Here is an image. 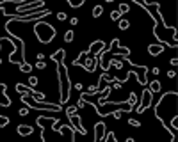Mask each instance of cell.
Masks as SVG:
<instances>
[{"instance_id": "cell-32", "label": "cell", "mask_w": 178, "mask_h": 142, "mask_svg": "<svg viewBox=\"0 0 178 142\" xmlns=\"http://www.w3.org/2000/svg\"><path fill=\"white\" fill-rule=\"evenodd\" d=\"M38 82H39V80H38V77H30V78H29V85H30V87L38 85Z\"/></svg>"}, {"instance_id": "cell-9", "label": "cell", "mask_w": 178, "mask_h": 142, "mask_svg": "<svg viewBox=\"0 0 178 142\" xmlns=\"http://www.w3.org/2000/svg\"><path fill=\"white\" fill-rule=\"evenodd\" d=\"M96 68H98V60H96V55H87V59H86V62H84V71H87V73H93V71H96Z\"/></svg>"}, {"instance_id": "cell-12", "label": "cell", "mask_w": 178, "mask_h": 142, "mask_svg": "<svg viewBox=\"0 0 178 142\" xmlns=\"http://www.w3.org/2000/svg\"><path fill=\"white\" fill-rule=\"evenodd\" d=\"M162 52H164V44H160V43L148 44V53H150L151 57H157V55H160Z\"/></svg>"}, {"instance_id": "cell-43", "label": "cell", "mask_w": 178, "mask_h": 142, "mask_svg": "<svg viewBox=\"0 0 178 142\" xmlns=\"http://www.w3.org/2000/svg\"><path fill=\"white\" fill-rule=\"evenodd\" d=\"M36 59H38V60H43L45 55H43V53H38V55H36Z\"/></svg>"}, {"instance_id": "cell-14", "label": "cell", "mask_w": 178, "mask_h": 142, "mask_svg": "<svg viewBox=\"0 0 178 142\" xmlns=\"http://www.w3.org/2000/svg\"><path fill=\"white\" fill-rule=\"evenodd\" d=\"M111 91H112V87H111V85H103V87H102V91L98 93L100 96H98V99H96V103H100V101H103V99H107V98H109Z\"/></svg>"}, {"instance_id": "cell-2", "label": "cell", "mask_w": 178, "mask_h": 142, "mask_svg": "<svg viewBox=\"0 0 178 142\" xmlns=\"http://www.w3.org/2000/svg\"><path fill=\"white\" fill-rule=\"evenodd\" d=\"M34 34H36V38H38L39 43L50 44L52 41H54V38L57 36V30L52 27L50 23L43 22V18H41V20H36V25H34Z\"/></svg>"}, {"instance_id": "cell-38", "label": "cell", "mask_w": 178, "mask_h": 142, "mask_svg": "<svg viewBox=\"0 0 178 142\" xmlns=\"http://www.w3.org/2000/svg\"><path fill=\"white\" fill-rule=\"evenodd\" d=\"M77 23H78V18H75V16H73V18H70V25H73V27H75Z\"/></svg>"}, {"instance_id": "cell-6", "label": "cell", "mask_w": 178, "mask_h": 142, "mask_svg": "<svg viewBox=\"0 0 178 142\" xmlns=\"http://www.w3.org/2000/svg\"><path fill=\"white\" fill-rule=\"evenodd\" d=\"M36 123H38V126L41 128V139L45 140L46 124H48V123H57V124H59V117H55V115H39L38 119H36Z\"/></svg>"}, {"instance_id": "cell-17", "label": "cell", "mask_w": 178, "mask_h": 142, "mask_svg": "<svg viewBox=\"0 0 178 142\" xmlns=\"http://www.w3.org/2000/svg\"><path fill=\"white\" fill-rule=\"evenodd\" d=\"M148 85H150L148 89H150L151 93H159V91L162 89V84L159 82V80H153V82H148Z\"/></svg>"}, {"instance_id": "cell-29", "label": "cell", "mask_w": 178, "mask_h": 142, "mask_svg": "<svg viewBox=\"0 0 178 142\" xmlns=\"http://www.w3.org/2000/svg\"><path fill=\"white\" fill-rule=\"evenodd\" d=\"M119 18H121V13H119V11H112L111 13V20H112V22H118Z\"/></svg>"}, {"instance_id": "cell-22", "label": "cell", "mask_w": 178, "mask_h": 142, "mask_svg": "<svg viewBox=\"0 0 178 142\" xmlns=\"http://www.w3.org/2000/svg\"><path fill=\"white\" fill-rule=\"evenodd\" d=\"M109 140H114V142L118 140L116 135H114V131H105V135H103V140L102 142H109Z\"/></svg>"}, {"instance_id": "cell-19", "label": "cell", "mask_w": 178, "mask_h": 142, "mask_svg": "<svg viewBox=\"0 0 178 142\" xmlns=\"http://www.w3.org/2000/svg\"><path fill=\"white\" fill-rule=\"evenodd\" d=\"M73 39H75V32H73V28H68L64 34V43H73Z\"/></svg>"}, {"instance_id": "cell-21", "label": "cell", "mask_w": 178, "mask_h": 142, "mask_svg": "<svg viewBox=\"0 0 178 142\" xmlns=\"http://www.w3.org/2000/svg\"><path fill=\"white\" fill-rule=\"evenodd\" d=\"M18 68H20V71H22V73H30V71H32V66L29 64V62H20V64H18Z\"/></svg>"}, {"instance_id": "cell-13", "label": "cell", "mask_w": 178, "mask_h": 142, "mask_svg": "<svg viewBox=\"0 0 178 142\" xmlns=\"http://www.w3.org/2000/svg\"><path fill=\"white\" fill-rule=\"evenodd\" d=\"M16 131H18V135H22V137H27V135H32L34 128H32V126H30V124H18Z\"/></svg>"}, {"instance_id": "cell-11", "label": "cell", "mask_w": 178, "mask_h": 142, "mask_svg": "<svg viewBox=\"0 0 178 142\" xmlns=\"http://www.w3.org/2000/svg\"><path fill=\"white\" fill-rule=\"evenodd\" d=\"M14 89H16V93H20V94H36V93H38L34 87L25 85V84H16V85H14Z\"/></svg>"}, {"instance_id": "cell-25", "label": "cell", "mask_w": 178, "mask_h": 142, "mask_svg": "<svg viewBox=\"0 0 178 142\" xmlns=\"http://www.w3.org/2000/svg\"><path fill=\"white\" fill-rule=\"evenodd\" d=\"M118 11L121 13V14H127V13L130 11V6H128L127 2H121V4H119V9H118Z\"/></svg>"}, {"instance_id": "cell-26", "label": "cell", "mask_w": 178, "mask_h": 142, "mask_svg": "<svg viewBox=\"0 0 178 142\" xmlns=\"http://www.w3.org/2000/svg\"><path fill=\"white\" fill-rule=\"evenodd\" d=\"M123 114H125V110H114V112H109V115H112L114 119H121Z\"/></svg>"}, {"instance_id": "cell-5", "label": "cell", "mask_w": 178, "mask_h": 142, "mask_svg": "<svg viewBox=\"0 0 178 142\" xmlns=\"http://www.w3.org/2000/svg\"><path fill=\"white\" fill-rule=\"evenodd\" d=\"M41 7H45V0H30V2H27V4L16 6V13L18 14H23V13L34 11V9H41Z\"/></svg>"}, {"instance_id": "cell-34", "label": "cell", "mask_w": 178, "mask_h": 142, "mask_svg": "<svg viewBox=\"0 0 178 142\" xmlns=\"http://www.w3.org/2000/svg\"><path fill=\"white\" fill-rule=\"evenodd\" d=\"M36 68H38V69H45V68H46V62H45V59H43V60H38V62H36Z\"/></svg>"}, {"instance_id": "cell-30", "label": "cell", "mask_w": 178, "mask_h": 142, "mask_svg": "<svg viewBox=\"0 0 178 142\" xmlns=\"http://www.w3.org/2000/svg\"><path fill=\"white\" fill-rule=\"evenodd\" d=\"M171 128H173V130H176V128H178V115H176V114H173V119H171Z\"/></svg>"}, {"instance_id": "cell-42", "label": "cell", "mask_w": 178, "mask_h": 142, "mask_svg": "<svg viewBox=\"0 0 178 142\" xmlns=\"http://www.w3.org/2000/svg\"><path fill=\"white\" fill-rule=\"evenodd\" d=\"M151 73H155V75H159V73H160V69H159V68H157V66H155V68L151 69Z\"/></svg>"}, {"instance_id": "cell-1", "label": "cell", "mask_w": 178, "mask_h": 142, "mask_svg": "<svg viewBox=\"0 0 178 142\" xmlns=\"http://www.w3.org/2000/svg\"><path fill=\"white\" fill-rule=\"evenodd\" d=\"M57 64V82H59V105H66L71 96V78L68 75L64 60H59Z\"/></svg>"}, {"instance_id": "cell-36", "label": "cell", "mask_w": 178, "mask_h": 142, "mask_svg": "<svg viewBox=\"0 0 178 142\" xmlns=\"http://www.w3.org/2000/svg\"><path fill=\"white\" fill-rule=\"evenodd\" d=\"M18 114L22 115V117H27V115H29V109H20V112H18Z\"/></svg>"}, {"instance_id": "cell-35", "label": "cell", "mask_w": 178, "mask_h": 142, "mask_svg": "<svg viewBox=\"0 0 178 142\" xmlns=\"http://www.w3.org/2000/svg\"><path fill=\"white\" fill-rule=\"evenodd\" d=\"M84 107H86V101H84V98H80L77 101V109H84Z\"/></svg>"}, {"instance_id": "cell-3", "label": "cell", "mask_w": 178, "mask_h": 142, "mask_svg": "<svg viewBox=\"0 0 178 142\" xmlns=\"http://www.w3.org/2000/svg\"><path fill=\"white\" fill-rule=\"evenodd\" d=\"M22 103L25 105V107H29V109H43L46 110V112H50V114H57V112H61L62 105L59 103H50L48 99L45 101V103H38V101H32V99L29 98L27 94H22Z\"/></svg>"}, {"instance_id": "cell-37", "label": "cell", "mask_w": 178, "mask_h": 142, "mask_svg": "<svg viewBox=\"0 0 178 142\" xmlns=\"http://www.w3.org/2000/svg\"><path fill=\"white\" fill-rule=\"evenodd\" d=\"M175 77H176V71H167V78H169V80H171V78H175Z\"/></svg>"}, {"instance_id": "cell-16", "label": "cell", "mask_w": 178, "mask_h": 142, "mask_svg": "<svg viewBox=\"0 0 178 142\" xmlns=\"http://www.w3.org/2000/svg\"><path fill=\"white\" fill-rule=\"evenodd\" d=\"M64 55H66V50L61 48V50H57V52H54L50 59L54 60V62H59V60H64Z\"/></svg>"}, {"instance_id": "cell-24", "label": "cell", "mask_w": 178, "mask_h": 142, "mask_svg": "<svg viewBox=\"0 0 178 142\" xmlns=\"http://www.w3.org/2000/svg\"><path fill=\"white\" fill-rule=\"evenodd\" d=\"M102 14H103V7H102V6H95V9H93V18H100Z\"/></svg>"}, {"instance_id": "cell-28", "label": "cell", "mask_w": 178, "mask_h": 142, "mask_svg": "<svg viewBox=\"0 0 178 142\" xmlns=\"http://www.w3.org/2000/svg\"><path fill=\"white\" fill-rule=\"evenodd\" d=\"M77 105H71V107H66V115H68V117H70V115H71V114H75V112H77Z\"/></svg>"}, {"instance_id": "cell-39", "label": "cell", "mask_w": 178, "mask_h": 142, "mask_svg": "<svg viewBox=\"0 0 178 142\" xmlns=\"http://www.w3.org/2000/svg\"><path fill=\"white\" fill-rule=\"evenodd\" d=\"M7 11H6V6H0V16H6Z\"/></svg>"}, {"instance_id": "cell-10", "label": "cell", "mask_w": 178, "mask_h": 142, "mask_svg": "<svg viewBox=\"0 0 178 142\" xmlns=\"http://www.w3.org/2000/svg\"><path fill=\"white\" fill-rule=\"evenodd\" d=\"M105 131H107V126H105V123H103V121L96 123V124H95V142H102V140H103Z\"/></svg>"}, {"instance_id": "cell-33", "label": "cell", "mask_w": 178, "mask_h": 142, "mask_svg": "<svg viewBox=\"0 0 178 142\" xmlns=\"http://www.w3.org/2000/svg\"><path fill=\"white\" fill-rule=\"evenodd\" d=\"M128 124H130V126H134V128H139V126H141V123H139L137 119H128Z\"/></svg>"}, {"instance_id": "cell-41", "label": "cell", "mask_w": 178, "mask_h": 142, "mask_svg": "<svg viewBox=\"0 0 178 142\" xmlns=\"http://www.w3.org/2000/svg\"><path fill=\"white\" fill-rule=\"evenodd\" d=\"M178 64V59H176V57H173V59H171V66H176Z\"/></svg>"}, {"instance_id": "cell-31", "label": "cell", "mask_w": 178, "mask_h": 142, "mask_svg": "<svg viewBox=\"0 0 178 142\" xmlns=\"http://www.w3.org/2000/svg\"><path fill=\"white\" fill-rule=\"evenodd\" d=\"M57 20H59V22H66V20H68V14H66V13H57Z\"/></svg>"}, {"instance_id": "cell-18", "label": "cell", "mask_w": 178, "mask_h": 142, "mask_svg": "<svg viewBox=\"0 0 178 142\" xmlns=\"http://www.w3.org/2000/svg\"><path fill=\"white\" fill-rule=\"evenodd\" d=\"M118 27H119V30H128V28H130V22L119 18V20H118Z\"/></svg>"}, {"instance_id": "cell-20", "label": "cell", "mask_w": 178, "mask_h": 142, "mask_svg": "<svg viewBox=\"0 0 178 142\" xmlns=\"http://www.w3.org/2000/svg\"><path fill=\"white\" fill-rule=\"evenodd\" d=\"M66 2H68V6H70V7H73V9H78V7L84 6V2H86V0H66Z\"/></svg>"}, {"instance_id": "cell-4", "label": "cell", "mask_w": 178, "mask_h": 142, "mask_svg": "<svg viewBox=\"0 0 178 142\" xmlns=\"http://www.w3.org/2000/svg\"><path fill=\"white\" fill-rule=\"evenodd\" d=\"M153 93H151L150 89L146 87V89H143V94H141V98L137 99V107H135V112L137 114H143L146 109H150L151 105H153Z\"/></svg>"}, {"instance_id": "cell-8", "label": "cell", "mask_w": 178, "mask_h": 142, "mask_svg": "<svg viewBox=\"0 0 178 142\" xmlns=\"http://www.w3.org/2000/svg\"><path fill=\"white\" fill-rule=\"evenodd\" d=\"M103 50H105V43H103L102 39H96V41L91 43V46H89L86 52H87L89 55H98L100 52H103Z\"/></svg>"}, {"instance_id": "cell-23", "label": "cell", "mask_w": 178, "mask_h": 142, "mask_svg": "<svg viewBox=\"0 0 178 142\" xmlns=\"http://www.w3.org/2000/svg\"><path fill=\"white\" fill-rule=\"evenodd\" d=\"M128 105H130V107H135V105H137V94L135 93H130V96H128Z\"/></svg>"}, {"instance_id": "cell-40", "label": "cell", "mask_w": 178, "mask_h": 142, "mask_svg": "<svg viewBox=\"0 0 178 142\" xmlns=\"http://www.w3.org/2000/svg\"><path fill=\"white\" fill-rule=\"evenodd\" d=\"M75 89H77V91H84V84H75Z\"/></svg>"}, {"instance_id": "cell-27", "label": "cell", "mask_w": 178, "mask_h": 142, "mask_svg": "<svg viewBox=\"0 0 178 142\" xmlns=\"http://www.w3.org/2000/svg\"><path fill=\"white\" fill-rule=\"evenodd\" d=\"M7 124H9V117L0 114V128H4V126H7Z\"/></svg>"}, {"instance_id": "cell-7", "label": "cell", "mask_w": 178, "mask_h": 142, "mask_svg": "<svg viewBox=\"0 0 178 142\" xmlns=\"http://www.w3.org/2000/svg\"><path fill=\"white\" fill-rule=\"evenodd\" d=\"M68 119H70V123H71V126H73V130L77 131V133H80V135H87V130L82 126V117H80L77 112H75V114H71Z\"/></svg>"}, {"instance_id": "cell-15", "label": "cell", "mask_w": 178, "mask_h": 142, "mask_svg": "<svg viewBox=\"0 0 178 142\" xmlns=\"http://www.w3.org/2000/svg\"><path fill=\"white\" fill-rule=\"evenodd\" d=\"M87 55H89L87 52H80V55H78L75 60H73L71 64H73V66H80V68H84V62H86V59H87Z\"/></svg>"}]
</instances>
